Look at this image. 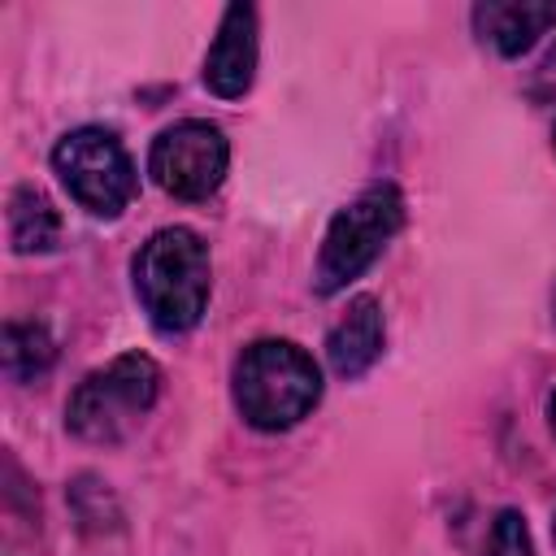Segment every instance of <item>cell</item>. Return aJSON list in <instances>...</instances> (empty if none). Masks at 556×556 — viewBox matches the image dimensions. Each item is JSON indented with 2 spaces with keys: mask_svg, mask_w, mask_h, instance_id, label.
<instances>
[{
  "mask_svg": "<svg viewBox=\"0 0 556 556\" xmlns=\"http://www.w3.org/2000/svg\"><path fill=\"white\" fill-rule=\"evenodd\" d=\"M130 282H135V300L143 304L148 321L161 334H187L204 317L213 287L204 239L187 226L152 230L130 261Z\"/></svg>",
  "mask_w": 556,
  "mask_h": 556,
  "instance_id": "1",
  "label": "cell"
},
{
  "mask_svg": "<svg viewBox=\"0 0 556 556\" xmlns=\"http://www.w3.org/2000/svg\"><path fill=\"white\" fill-rule=\"evenodd\" d=\"M235 408L252 430L278 434L304 421L321 400L317 361L291 339H256L239 352L230 374Z\"/></svg>",
  "mask_w": 556,
  "mask_h": 556,
  "instance_id": "2",
  "label": "cell"
},
{
  "mask_svg": "<svg viewBox=\"0 0 556 556\" xmlns=\"http://www.w3.org/2000/svg\"><path fill=\"white\" fill-rule=\"evenodd\" d=\"M161 395V369L143 352H122L104 369H91L70 404H65V426L87 439V443H117L126 439L156 404Z\"/></svg>",
  "mask_w": 556,
  "mask_h": 556,
  "instance_id": "3",
  "label": "cell"
},
{
  "mask_svg": "<svg viewBox=\"0 0 556 556\" xmlns=\"http://www.w3.org/2000/svg\"><path fill=\"white\" fill-rule=\"evenodd\" d=\"M400 226H404V195L395 191V182L365 187L326 226V239L317 252V274H313L317 291L334 295L348 282H356L382 256V248L395 239Z\"/></svg>",
  "mask_w": 556,
  "mask_h": 556,
  "instance_id": "4",
  "label": "cell"
},
{
  "mask_svg": "<svg viewBox=\"0 0 556 556\" xmlns=\"http://www.w3.org/2000/svg\"><path fill=\"white\" fill-rule=\"evenodd\" d=\"M52 169L61 187L91 213V217H122V208L139 191V174L122 139L104 126L65 130L52 148Z\"/></svg>",
  "mask_w": 556,
  "mask_h": 556,
  "instance_id": "5",
  "label": "cell"
},
{
  "mask_svg": "<svg viewBox=\"0 0 556 556\" xmlns=\"http://www.w3.org/2000/svg\"><path fill=\"white\" fill-rule=\"evenodd\" d=\"M230 169V143L222 126L204 117H187L165 126L148 148L152 182L174 200H208Z\"/></svg>",
  "mask_w": 556,
  "mask_h": 556,
  "instance_id": "6",
  "label": "cell"
},
{
  "mask_svg": "<svg viewBox=\"0 0 556 556\" xmlns=\"http://www.w3.org/2000/svg\"><path fill=\"white\" fill-rule=\"evenodd\" d=\"M256 78V9L230 4L204 52V87L222 100H239Z\"/></svg>",
  "mask_w": 556,
  "mask_h": 556,
  "instance_id": "7",
  "label": "cell"
},
{
  "mask_svg": "<svg viewBox=\"0 0 556 556\" xmlns=\"http://www.w3.org/2000/svg\"><path fill=\"white\" fill-rule=\"evenodd\" d=\"M382 339H387V326H382L378 300L374 295H356L348 304V313L326 334V361H330V369L339 378H361L382 356Z\"/></svg>",
  "mask_w": 556,
  "mask_h": 556,
  "instance_id": "8",
  "label": "cell"
},
{
  "mask_svg": "<svg viewBox=\"0 0 556 556\" xmlns=\"http://www.w3.org/2000/svg\"><path fill=\"white\" fill-rule=\"evenodd\" d=\"M556 26V4H530V0H486L473 9V30L482 43H491L500 56L530 52L547 30Z\"/></svg>",
  "mask_w": 556,
  "mask_h": 556,
  "instance_id": "9",
  "label": "cell"
},
{
  "mask_svg": "<svg viewBox=\"0 0 556 556\" xmlns=\"http://www.w3.org/2000/svg\"><path fill=\"white\" fill-rule=\"evenodd\" d=\"M61 239V213L39 187H17L9 195V243L13 252H52Z\"/></svg>",
  "mask_w": 556,
  "mask_h": 556,
  "instance_id": "10",
  "label": "cell"
},
{
  "mask_svg": "<svg viewBox=\"0 0 556 556\" xmlns=\"http://www.w3.org/2000/svg\"><path fill=\"white\" fill-rule=\"evenodd\" d=\"M4 374L13 382H30V378H43L56 361V343L48 334L43 321H9L4 326Z\"/></svg>",
  "mask_w": 556,
  "mask_h": 556,
  "instance_id": "11",
  "label": "cell"
},
{
  "mask_svg": "<svg viewBox=\"0 0 556 556\" xmlns=\"http://www.w3.org/2000/svg\"><path fill=\"white\" fill-rule=\"evenodd\" d=\"M486 556H534V543H530V526L517 508H504L491 526V547Z\"/></svg>",
  "mask_w": 556,
  "mask_h": 556,
  "instance_id": "12",
  "label": "cell"
},
{
  "mask_svg": "<svg viewBox=\"0 0 556 556\" xmlns=\"http://www.w3.org/2000/svg\"><path fill=\"white\" fill-rule=\"evenodd\" d=\"M547 417H552V434H556V395H552V404H547Z\"/></svg>",
  "mask_w": 556,
  "mask_h": 556,
  "instance_id": "13",
  "label": "cell"
},
{
  "mask_svg": "<svg viewBox=\"0 0 556 556\" xmlns=\"http://www.w3.org/2000/svg\"><path fill=\"white\" fill-rule=\"evenodd\" d=\"M547 70H556V52H552V61H547Z\"/></svg>",
  "mask_w": 556,
  "mask_h": 556,
  "instance_id": "14",
  "label": "cell"
},
{
  "mask_svg": "<svg viewBox=\"0 0 556 556\" xmlns=\"http://www.w3.org/2000/svg\"><path fill=\"white\" fill-rule=\"evenodd\" d=\"M552 534H556V526H552Z\"/></svg>",
  "mask_w": 556,
  "mask_h": 556,
  "instance_id": "15",
  "label": "cell"
}]
</instances>
